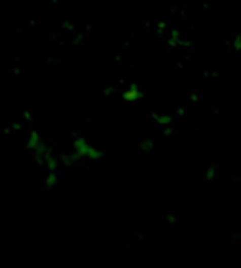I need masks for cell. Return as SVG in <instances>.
<instances>
[{"label":"cell","instance_id":"6da1fadb","mask_svg":"<svg viewBox=\"0 0 241 268\" xmlns=\"http://www.w3.org/2000/svg\"><path fill=\"white\" fill-rule=\"evenodd\" d=\"M232 47H233V50H241V37H235L233 38V41H232Z\"/></svg>","mask_w":241,"mask_h":268}]
</instances>
